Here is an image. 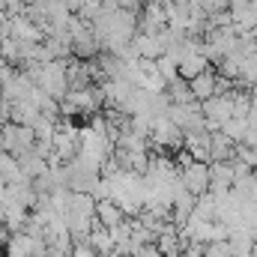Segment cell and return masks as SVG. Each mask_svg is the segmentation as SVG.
Masks as SVG:
<instances>
[{
	"mask_svg": "<svg viewBox=\"0 0 257 257\" xmlns=\"http://www.w3.org/2000/svg\"><path fill=\"white\" fill-rule=\"evenodd\" d=\"M180 186L194 197L209 192V165L206 162H189L186 168H180Z\"/></svg>",
	"mask_w": 257,
	"mask_h": 257,
	"instance_id": "obj_1",
	"label": "cell"
},
{
	"mask_svg": "<svg viewBox=\"0 0 257 257\" xmlns=\"http://www.w3.org/2000/svg\"><path fill=\"white\" fill-rule=\"evenodd\" d=\"M87 242L96 248V254L105 257L114 251V239H111V230L105 227V224H99V218L93 221V227H90V233H87Z\"/></svg>",
	"mask_w": 257,
	"mask_h": 257,
	"instance_id": "obj_2",
	"label": "cell"
},
{
	"mask_svg": "<svg viewBox=\"0 0 257 257\" xmlns=\"http://www.w3.org/2000/svg\"><path fill=\"white\" fill-rule=\"evenodd\" d=\"M96 218H99V224L114 227V224H117V221H123L126 215H123V209L117 206V200H114V197H99V200H96Z\"/></svg>",
	"mask_w": 257,
	"mask_h": 257,
	"instance_id": "obj_3",
	"label": "cell"
},
{
	"mask_svg": "<svg viewBox=\"0 0 257 257\" xmlns=\"http://www.w3.org/2000/svg\"><path fill=\"white\" fill-rule=\"evenodd\" d=\"M189 90H192V96L197 102H203V99H209L212 93H215V75L212 72H197L194 78H189Z\"/></svg>",
	"mask_w": 257,
	"mask_h": 257,
	"instance_id": "obj_4",
	"label": "cell"
},
{
	"mask_svg": "<svg viewBox=\"0 0 257 257\" xmlns=\"http://www.w3.org/2000/svg\"><path fill=\"white\" fill-rule=\"evenodd\" d=\"M203 257H230V242L227 239L203 242Z\"/></svg>",
	"mask_w": 257,
	"mask_h": 257,
	"instance_id": "obj_5",
	"label": "cell"
},
{
	"mask_svg": "<svg viewBox=\"0 0 257 257\" xmlns=\"http://www.w3.org/2000/svg\"><path fill=\"white\" fill-rule=\"evenodd\" d=\"M159 257H165V254H159Z\"/></svg>",
	"mask_w": 257,
	"mask_h": 257,
	"instance_id": "obj_6",
	"label": "cell"
}]
</instances>
